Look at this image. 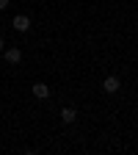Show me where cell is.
Wrapping results in <instances>:
<instances>
[{"label":"cell","mask_w":138,"mask_h":155,"mask_svg":"<svg viewBox=\"0 0 138 155\" xmlns=\"http://www.w3.org/2000/svg\"><path fill=\"white\" fill-rule=\"evenodd\" d=\"M119 89H122V81H119L116 75H105V78H102V91H105V94H116Z\"/></svg>","instance_id":"cell-1"},{"label":"cell","mask_w":138,"mask_h":155,"mask_svg":"<svg viewBox=\"0 0 138 155\" xmlns=\"http://www.w3.org/2000/svg\"><path fill=\"white\" fill-rule=\"evenodd\" d=\"M11 28H14L17 33H25V31H30V17H25V14H17V17L11 19Z\"/></svg>","instance_id":"cell-2"},{"label":"cell","mask_w":138,"mask_h":155,"mask_svg":"<svg viewBox=\"0 0 138 155\" xmlns=\"http://www.w3.org/2000/svg\"><path fill=\"white\" fill-rule=\"evenodd\" d=\"M3 55H6L8 64H19V61H22V50H19V47H8V50H3Z\"/></svg>","instance_id":"cell-3"},{"label":"cell","mask_w":138,"mask_h":155,"mask_svg":"<svg viewBox=\"0 0 138 155\" xmlns=\"http://www.w3.org/2000/svg\"><path fill=\"white\" fill-rule=\"evenodd\" d=\"M33 97H36V100H47V97H50V86L47 83H33Z\"/></svg>","instance_id":"cell-4"},{"label":"cell","mask_w":138,"mask_h":155,"mask_svg":"<svg viewBox=\"0 0 138 155\" xmlns=\"http://www.w3.org/2000/svg\"><path fill=\"white\" fill-rule=\"evenodd\" d=\"M75 119H77V111H75L72 105L61 108V122H66V125H69V122H75Z\"/></svg>","instance_id":"cell-5"},{"label":"cell","mask_w":138,"mask_h":155,"mask_svg":"<svg viewBox=\"0 0 138 155\" xmlns=\"http://www.w3.org/2000/svg\"><path fill=\"white\" fill-rule=\"evenodd\" d=\"M3 8H8V0H0V11H3Z\"/></svg>","instance_id":"cell-6"},{"label":"cell","mask_w":138,"mask_h":155,"mask_svg":"<svg viewBox=\"0 0 138 155\" xmlns=\"http://www.w3.org/2000/svg\"><path fill=\"white\" fill-rule=\"evenodd\" d=\"M3 50H6V47H3V36H0V53H3Z\"/></svg>","instance_id":"cell-7"},{"label":"cell","mask_w":138,"mask_h":155,"mask_svg":"<svg viewBox=\"0 0 138 155\" xmlns=\"http://www.w3.org/2000/svg\"><path fill=\"white\" fill-rule=\"evenodd\" d=\"M135 28H138V22H135Z\"/></svg>","instance_id":"cell-8"}]
</instances>
